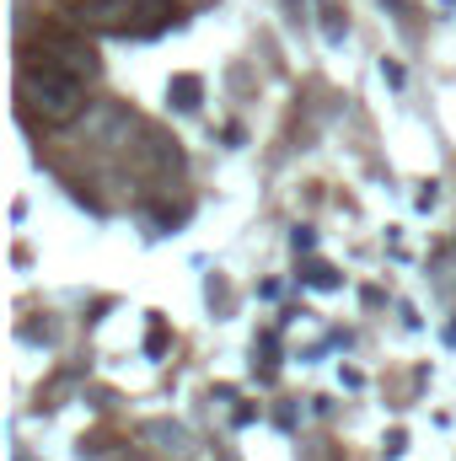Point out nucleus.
Wrapping results in <instances>:
<instances>
[{"label": "nucleus", "instance_id": "1", "mask_svg": "<svg viewBox=\"0 0 456 461\" xmlns=\"http://www.w3.org/2000/svg\"><path fill=\"white\" fill-rule=\"evenodd\" d=\"M16 97H22V118H32V123L43 118V123L54 129V123L81 118V108H87V76H76V70H65V65H54V59L22 49Z\"/></svg>", "mask_w": 456, "mask_h": 461}, {"label": "nucleus", "instance_id": "2", "mask_svg": "<svg viewBox=\"0 0 456 461\" xmlns=\"http://www.w3.org/2000/svg\"><path fill=\"white\" fill-rule=\"evenodd\" d=\"M172 92H178V108H194V97H199V81H194V76H183Z\"/></svg>", "mask_w": 456, "mask_h": 461}, {"label": "nucleus", "instance_id": "3", "mask_svg": "<svg viewBox=\"0 0 456 461\" xmlns=\"http://www.w3.org/2000/svg\"><path fill=\"white\" fill-rule=\"evenodd\" d=\"M178 5H205V0H178Z\"/></svg>", "mask_w": 456, "mask_h": 461}]
</instances>
